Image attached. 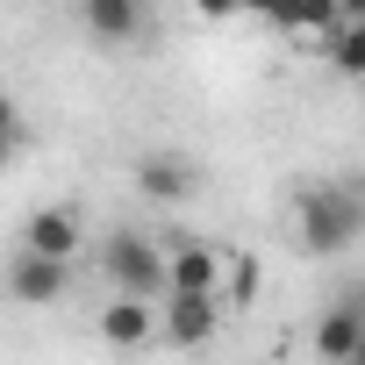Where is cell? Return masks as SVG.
Returning a JSON list of instances; mask_svg holds the SVG:
<instances>
[{"label":"cell","instance_id":"obj_1","mask_svg":"<svg viewBox=\"0 0 365 365\" xmlns=\"http://www.w3.org/2000/svg\"><path fill=\"white\" fill-rule=\"evenodd\" d=\"M294 244L308 258H344L365 244V179H308L294 194Z\"/></svg>","mask_w":365,"mask_h":365},{"label":"cell","instance_id":"obj_2","mask_svg":"<svg viewBox=\"0 0 365 365\" xmlns=\"http://www.w3.org/2000/svg\"><path fill=\"white\" fill-rule=\"evenodd\" d=\"M93 251V265H101V279L115 287V294H129V301H158L165 294V244L158 237H143V230H108L101 244H86Z\"/></svg>","mask_w":365,"mask_h":365},{"label":"cell","instance_id":"obj_3","mask_svg":"<svg viewBox=\"0 0 365 365\" xmlns=\"http://www.w3.org/2000/svg\"><path fill=\"white\" fill-rule=\"evenodd\" d=\"M222 336V294H158V344L201 351Z\"/></svg>","mask_w":365,"mask_h":365},{"label":"cell","instance_id":"obj_4","mask_svg":"<svg viewBox=\"0 0 365 365\" xmlns=\"http://www.w3.org/2000/svg\"><path fill=\"white\" fill-rule=\"evenodd\" d=\"M22 251L51 258V265H79L86 258V222H79V201H51L22 222Z\"/></svg>","mask_w":365,"mask_h":365},{"label":"cell","instance_id":"obj_5","mask_svg":"<svg viewBox=\"0 0 365 365\" xmlns=\"http://www.w3.org/2000/svg\"><path fill=\"white\" fill-rule=\"evenodd\" d=\"M129 179H136V194H143L150 208H187V201H194V187H201V172H194V158H187V150H143Z\"/></svg>","mask_w":365,"mask_h":365},{"label":"cell","instance_id":"obj_6","mask_svg":"<svg viewBox=\"0 0 365 365\" xmlns=\"http://www.w3.org/2000/svg\"><path fill=\"white\" fill-rule=\"evenodd\" d=\"M0 287H8L15 308H58V301L72 294V265H51V258H36V251H15L8 272H0Z\"/></svg>","mask_w":365,"mask_h":365},{"label":"cell","instance_id":"obj_7","mask_svg":"<svg viewBox=\"0 0 365 365\" xmlns=\"http://www.w3.org/2000/svg\"><path fill=\"white\" fill-rule=\"evenodd\" d=\"M222 251L215 244H194V237H179L165 244V294H222Z\"/></svg>","mask_w":365,"mask_h":365},{"label":"cell","instance_id":"obj_8","mask_svg":"<svg viewBox=\"0 0 365 365\" xmlns=\"http://www.w3.org/2000/svg\"><path fill=\"white\" fill-rule=\"evenodd\" d=\"M101 344H108V351H143V344H158V301H129V294L101 301Z\"/></svg>","mask_w":365,"mask_h":365},{"label":"cell","instance_id":"obj_9","mask_svg":"<svg viewBox=\"0 0 365 365\" xmlns=\"http://www.w3.org/2000/svg\"><path fill=\"white\" fill-rule=\"evenodd\" d=\"M336 29H344L336 0H287V8H279V22H272V36H287V43H308V51H322Z\"/></svg>","mask_w":365,"mask_h":365},{"label":"cell","instance_id":"obj_10","mask_svg":"<svg viewBox=\"0 0 365 365\" xmlns=\"http://www.w3.org/2000/svg\"><path fill=\"white\" fill-rule=\"evenodd\" d=\"M358 336H365V315L344 308V301H322V315H315V329H308V351H315L322 365H344Z\"/></svg>","mask_w":365,"mask_h":365},{"label":"cell","instance_id":"obj_11","mask_svg":"<svg viewBox=\"0 0 365 365\" xmlns=\"http://www.w3.org/2000/svg\"><path fill=\"white\" fill-rule=\"evenodd\" d=\"M86 36L93 43H136L143 36V0H101V8H86Z\"/></svg>","mask_w":365,"mask_h":365},{"label":"cell","instance_id":"obj_12","mask_svg":"<svg viewBox=\"0 0 365 365\" xmlns=\"http://www.w3.org/2000/svg\"><path fill=\"white\" fill-rule=\"evenodd\" d=\"M322 58H329L336 79H365V22H344V29L322 43Z\"/></svg>","mask_w":365,"mask_h":365},{"label":"cell","instance_id":"obj_13","mask_svg":"<svg viewBox=\"0 0 365 365\" xmlns=\"http://www.w3.org/2000/svg\"><path fill=\"white\" fill-rule=\"evenodd\" d=\"M222 272H230V294H237V301H251V287H258V265H251V258H230Z\"/></svg>","mask_w":365,"mask_h":365},{"label":"cell","instance_id":"obj_14","mask_svg":"<svg viewBox=\"0 0 365 365\" xmlns=\"http://www.w3.org/2000/svg\"><path fill=\"white\" fill-rule=\"evenodd\" d=\"M0 136H15V143H29V122H22V108L0 93Z\"/></svg>","mask_w":365,"mask_h":365},{"label":"cell","instance_id":"obj_15","mask_svg":"<svg viewBox=\"0 0 365 365\" xmlns=\"http://www.w3.org/2000/svg\"><path fill=\"white\" fill-rule=\"evenodd\" d=\"M194 15H201V22H230V15H244V8H237V0H194Z\"/></svg>","mask_w":365,"mask_h":365},{"label":"cell","instance_id":"obj_16","mask_svg":"<svg viewBox=\"0 0 365 365\" xmlns=\"http://www.w3.org/2000/svg\"><path fill=\"white\" fill-rule=\"evenodd\" d=\"M237 8H244V15H258V22L272 29V22H279V8H287V0H237Z\"/></svg>","mask_w":365,"mask_h":365},{"label":"cell","instance_id":"obj_17","mask_svg":"<svg viewBox=\"0 0 365 365\" xmlns=\"http://www.w3.org/2000/svg\"><path fill=\"white\" fill-rule=\"evenodd\" d=\"M329 301H344V308H358V315H365V279H344Z\"/></svg>","mask_w":365,"mask_h":365},{"label":"cell","instance_id":"obj_18","mask_svg":"<svg viewBox=\"0 0 365 365\" xmlns=\"http://www.w3.org/2000/svg\"><path fill=\"white\" fill-rule=\"evenodd\" d=\"M15 158H22V143H15V136H0V172H8Z\"/></svg>","mask_w":365,"mask_h":365},{"label":"cell","instance_id":"obj_19","mask_svg":"<svg viewBox=\"0 0 365 365\" xmlns=\"http://www.w3.org/2000/svg\"><path fill=\"white\" fill-rule=\"evenodd\" d=\"M336 15L344 22H365V0H336Z\"/></svg>","mask_w":365,"mask_h":365},{"label":"cell","instance_id":"obj_20","mask_svg":"<svg viewBox=\"0 0 365 365\" xmlns=\"http://www.w3.org/2000/svg\"><path fill=\"white\" fill-rule=\"evenodd\" d=\"M344 365H365V336H358V344H351V358H344Z\"/></svg>","mask_w":365,"mask_h":365},{"label":"cell","instance_id":"obj_21","mask_svg":"<svg viewBox=\"0 0 365 365\" xmlns=\"http://www.w3.org/2000/svg\"><path fill=\"white\" fill-rule=\"evenodd\" d=\"M72 8H79V15H86V8H101V0H72Z\"/></svg>","mask_w":365,"mask_h":365}]
</instances>
